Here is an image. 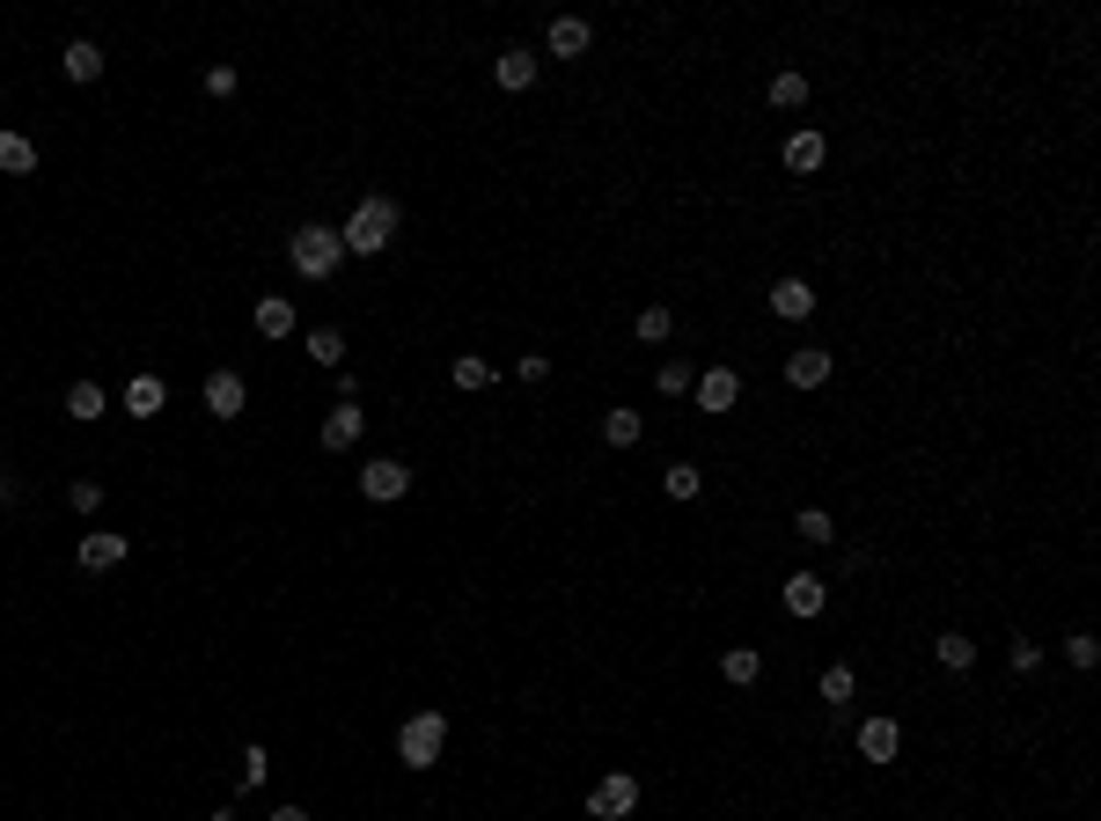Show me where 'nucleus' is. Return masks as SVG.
I'll use <instances>...</instances> for the list:
<instances>
[{"instance_id": "nucleus-1", "label": "nucleus", "mask_w": 1101, "mask_h": 821, "mask_svg": "<svg viewBox=\"0 0 1101 821\" xmlns=\"http://www.w3.org/2000/svg\"><path fill=\"white\" fill-rule=\"evenodd\" d=\"M397 220H404V213H397V198H360V206H353V220L339 228V242L353 250V257H382V250H390V235H397Z\"/></svg>"}, {"instance_id": "nucleus-2", "label": "nucleus", "mask_w": 1101, "mask_h": 821, "mask_svg": "<svg viewBox=\"0 0 1101 821\" xmlns=\"http://www.w3.org/2000/svg\"><path fill=\"white\" fill-rule=\"evenodd\" d=\"M287 257H294V271H301V279H331V271H339V257H345V242H339V228L301 220V228L287 235Z\"/></svg>"}, {"instance_id": "nucleus-3", "label": "nucleus", "mask_w": 1101, "mask_h": 821, "mask_svg": "<svg viewBox=\"0 0 1101 821\" xmlns=\"http://www.w3.org/2000/svg\"><path fill=\"white\" fill-rule=\"evenodd\" d=\"M440 741H448V719H440V712H412V719L397 726V755H404L412 771H434Z\"/></svg>"}, {"instance_id": "nucleus-4", "label": "nucleus", "mask_w": 1101, "mask_h": 821, "mask_svg": "<svg viewBox=\"0 0 1101 821\" xmlns=\"http://www.w3.org/2000/svg\"><path fill=\"white\" fill-rule=\"evenodd\" d=\"M632 807H639V777L632 771L595 777V793H587V814H595V821H624Z\"/></svg>"}, {"instance_id": "nucleus-5", "label": "nucleus", "mask_w": 1101, "mask_h": 821, "mask_svg": "<svg viewBox=\"0 0 1101 821\" xmlns=\"http://www.w3.org/2000/svg\"><path fill=\"white\" fill-rule=\"evenodd\" d=\"M360 492L375 499V507H390V499H404V492H412V470H404L397 455H382V462H367V470H360Z\"/></svg>"}, {"instance_id": "nucleus-6", "label": "nucleus", "mask_w": 1101, "mask_h": 821, "mask_svg": "<svg viewBox=\"0 0 1101 821\" xmlns=\"http://www.w3.org/2000/svg\"><path fill=\"white\" fill-rule=\"evenodd\" d=\"M690 389H698V410H734L742 404V374H734V367H706Z\"/></svg>"}, {"instance_id": "nucleus-7", "label": "nucleus", "mask_w": 1101, "mask_h": 821, "mask_svg": "<svg viewBox=\"0 0 1101 821\" xmlns=\"http://www.w3.org/2000/svg\"><path fill=\"white\" fill-rule=\"evenodd\" d=\"M125 543L118 529H96V535H81V573H111V565H125Z\"/></svg>"}, {"instance_id": "nucleus-8", "label": "nucleus", "mask_w": 1101, "mask_h": 821, "mask_svg": "<svg viewBox=\"0 0 1101 821\" xmlns=\"http://www.w3.org/2000/svg\"><path fill=\"white\" fill-rule=\"evenodd\" d=\"M243 404H250L243 374H228V367H220V374H206V410H214V418H236Z\"/></svg>"}, {"instance_id": "nucleus-9", "label": "nucleus", "mask_w": 1101, "mask_h": 821, "mask_svg": "<svg viewBox=\"0 0 1101 821\" xmlns=\"http://www.w3.org/2000/svg\"><path fill=\"white\" fill-rule=\"evenodd\" d=\"M360 433H367V410H360V404H339L331 418H323V448H331V455H345Z\"/></svg>"}, {"instance_id": "nucleus-10", "label": "nucleus", "mask_w": 1101, "mask_h": 821, "mask_svg": "<svg viewBox=\"0 0 1101 821\" xmlns=\"http://www.w3.org/2000/svg\"><path fill=\"white\" fill-rule=\"evenodd\" d=\"M896 749H904L896 719H867L859 726V755H867V763H896Z\"/></svg>"}, {"instance_id": "nucleus-11", "label": "nucleus", "mask_w": 1101, "mask_h": 821, "mask_svg": "<svg viewBox=\"0 0 1101 821\" xmlns=\"http://www.w3.org/2000/svg\"><path fill=\"white\" fill-rule=\"evenodd\" d=\"M785 382L793 389H823L830 382V352H823V345H801V352L785 360Z\"/></svg>"}, {"instance_id": "nucleus-12", "label": "nucleus", "mask_w": 1101, "mask_h": 821, "mask_svg": "<svg viewBox=\"0 0 1101 821\" xmlns=\"http://www.w3.org/2000/svg\"><path fill=\"white\" fill-rule=\"evenodd\" d=\"M823 602H830L823 573H793V580H785V609H793V616H823Z\"/></svg>"}, {"instance_id": "nucleus-13", "label": "nucleus", "mask_w": 1101, "mask_h": 821, "mask_svg": "<svg viewBox=\"0 0 1101 821\" xmlns=\"http://www.w3.org/2000/svg\"><path fill=\"white\" fill-rule=\"evenodd\" d=\"M771 315H785V323L815 315V287H807V279H779V287H771Z\"/></svg>"}, {"instance_id": "nucleus-14", "label": "nucleus", "mask_w": 1101, "mask_h": 821, "mask_svg": "<svg viewBox=\"0 0 1101 821\" xmlns=\"http://www.w3.org/2000/svg\"><path fill=\"white\" fill-rule=\"evenodd\" d=\"M162 404H170V389L154 382V374H133V382H125V418H154Z\"/></svg>"}, {"instance_id": "nucleus-15", "label": "nucleus", "mask_w": 1101, "mask_h": 821, "mask_svg": "<svg viewBox=\"0 0 1101 821\" xmlns=\"http://www.w3.org/2000/svg\"><path fill=\"white\" fill-rule=\"evenodd\" d=\"M250 323H257V338H287V331H294V301H287V293H265Z\"/></svg>"}, {"instance_id": "nucleus-16", "label": "nucleus", "mask_w": 1101, "mask_h": 821, "mask_svg": "<svg viewBox=\"0 0 1101 821\" xmlns=\"http://www.w3.org/2000/svg\"><path fill=\"white\" fill-rule=\"evenodd\" d=\"M103 410H111V396H103L96 382H73L67 389V418H73V426H96Z\"/></svg>"}, {"instance_id": "nucleus-17", "label": "nucleus", "mask_w": 1101, "mask_h": 821, "mask_svg": "<svg viewBox=\"0 0 1101 821\" xmlns=\"http://www.w3.org/2000/svg\"><path fill=\"white\" fill-rule=\"evenodd\" d=\"M785 170H793V176L823 170V132H793V140H785Z\"/></svg>"}, {"instance_id": "nucleus-18", "label": "nucleus", "mask_w": 1101, "mask_h": 821, "mask_svg": "<svg viewBox=\"0 0 1101 821\" xmlns=\"http://www.w3.org/2000/svg\"><path fill=\"white\" fill-rule=\"evenodd\" d=\"M59 67H67V81H96V73H103V51L89 45V37H73V45L59 51Z\"/></svg>"}, {"instance_id": "nucleus-19", "label": "nucleus", "mask_w": 1101, "mask_h": 821, "mask_svg": "<svg viewBox=\"0 0 1101 821\" xmlns=\"http://www.w3.org/2000/svg\"><path fill=\"white\" fill-rule=\"evenodd\" d=\"M309 360H317V367H331V374L345 367V331H339V323H323V331H309Z\"/></svg>"}, {"instance_id": "nucleus-20", "label": "nucleus", "mask_w": 1101, "mask_h": 821, "mask_svg": "<svg viewBox=\"0 0 1101 821\" xmlns=\"http://www.w3.org/2000/svg\"><path fill=\"white\" fill-rule=\"evenodd\" d=\"M581 51H587V23L581 15H559L551 23V59H581Z\"/></svg>"}, {"instance_id": "nucleus-21", "label": "nucleus", "mask_w": 1101, "mask_h": 821, "mask_svg": "<svg viewBox=\"0 0 1101 821\" xmlns=\"http://www.w3.org/2000/svg\"><path fill=\"white\" fill-rule=\"evenodd\" d=\"M639 433H646V418H639V410L632 404H617L610 410V418H603V440H610V448H632V440Z\"/></svg>"}, {"instance_id": "nucleus-22", "label": "nucleus", "mask_w": 1101, "mask_h": 821, "mask_svg": "<svg viewBox=\"0 0 1101 821\" xmlns=\"http://www.w3.org/2000/svg\"><path fill=\"white\" fill-rule=\"evenodd\" d=\"M0 170H8V176H30V170H37V147H30L23 132H0Z\"/></svg>"}, {"instance_id": "nucleus-23", "label": "nucleus", "mask_w": 1101, "mask_h": 821, "mask_svg": "<svg viewBox=\"0 0 1101 821\" xmlns=\"http://www.w3.org/2000/svg\"><path fill=\"white\" fill-rule=\"evenodd\" d=\"M492 73H500V89H529V81H537V59L514 45V51H500V67H492Z\"/></svg>"}, {"instance_id": "nucleus-24", "label": "nucleus", "mask_w": 1101, "mask_h": 821, "mask_svg": "<svg viewBox=\"0 0 1101 821\" xmlns=\"http://www.w3.org/2000/svg\"><path fill=\"white\" fill-rule=\"evenodd\" d=\"M720 675H727V682H757V675H764V652H757V646L720 652Z\"/></svg>"}, {"instance_id": "nucleus-25", "label": "nucleus", "mask_w": 1101, "mask_h": 821, "mask_svg": "<svg viewBox=\"0 0 1101 821\" xmlns=\"http://www.w3.org/2000/svg\"><path fill=\"white\" fill-rule=\"evenodd\" d=\"M632 331H639V345H661V338H668V331H676V315L661 309V301H646V309H639V323H632Z\"/></svg>"}, {"instance_id": "nucleus-26", "label": "nucleus", "mask_w": 1101, "mask_h": 821, "mask_svg": "<svg viewBox=\"0 0 1101 821\" xmlns=\"http://www.w3.org/2000/svg\"><path fill=\"white\" fill-rule=\"evenodd\" d=\"M771 103H779V111H801L807 103V73H793V67L771 73Z\"/></svg>"}, {"instance_id": "nucleus-27", "label": "nucleus", "mask_w": 1101, "mask_h": 821, "mask_svg": "<svg viewBox=\"0 0 1101 821\" xmlns=\"http://www.w3.org/2000/svg\"><path fill=\"white\" fill-rule=\"evenodd\" d=\"M970 660H977V638H962V631H940V668H954V675H962Z\"/></svg>"}, {"instance_id": "nucleus-28", "label": "nucleus", "mask_w": 1101, "mask_h": 821, "mask_svg": "<svg viewBox=\"0 0 1101 821\" xmlns=\"http://www.w3.org/2000/svg\"><path fill=\"white\" fill-rule=\"evenodd\" d=\"M661 484H668V499H698V492H706L698 462H668V477H661Z\"/></svg>"}, {"instance_id": "nucleus-29", "label": "nucleus", "mask_w": 1101, "mask_h": 821, "mask_svg": "<svg viewBox=\"0 0 1101 821\" xmlns=\"http://www.w3.org/2000/svg\"><path fill=\"white\" fill-rule=\"evenodd\" d=\"M448 382H456V389H492V360H478V352H463V360L448 367Z\"/></svg>"}, {"instance_id": "nucleus-30", "label": "nucleus", "mask_w": 1101, "mask_h": 821, "mask_svg": "<svg viewBox=\"0 0 1101 821\" xmlns=\"http://www.w3.org/2000/svg\"><path fill=\"white\" fill-rule=\"evenodd\" d=\"M793 535H801V543H830V513H823V507H801V513H793Z\"/></svg>"}, {"instance_id": "nucleus-31", "label": "nucleus", "mask_w": 1101, "mask_h": 821, "mask_svg": "<svg viewBox=\"0 0 1101 821\" xmlns=\"http://www.w3.org/2000/svg\"><path fill=\"white\" fill-rule=\"evenodd\" d=\"M654 382H661V396H684V389L698 382V374H690V360H661V374H654Z\"/></svg>"}, {"instance_id": "nucleus-32", "label": "nucleus", "mask_w": 1101, "mask_h": 821, "mask_svg": "<svg viewBox=\"0 0 1101 821\" xmlns=\"http://www.w3.org/2000/svg\"><path fill=\"white\" fill-rule=\"evenodd\" d=\"M852 668H823V704H852Z\"/></svg>"}, {"instance_id": "nucleus-33", "label": "nucleus", "mask_w": 1101, "mask_h": 821, "mask_svg": "<svg viewBox=\"0 0 1101 821\" xmlns=\"http://www.w3.org/2000/svg\"><path fill=\"white\" fill-rule=\"evenodd\" d=\"M1065 660H1073V668H1094V660H1101V646L1087 638V631H1073V638H1065Z\"/></svg>"}, {"instance_id": "nucleus-34", "label": "nucleus", "mask_w": 1101, "mask_h": 821, "mask_svg": "<svg viewBox=\"0 0 1101 821\" xmlns=\"http://www.w3.org/2000/svg\"><path fill=\"white\" fill-rule=\"evenodd\" d=\"M67 499H73V513H96V507H103V484H96V477H81Z\"/></svg>"}, {"instance_id": "nucleus-35", "label": "nucleus", "mask_w": 1101, "mask_h": 821, "mask_svg": "<svg viewBox=\"0 0 1101 821\" xmlns=\"http://www.w3.org/2000/svg\"><path fill=\"white\" fill-rule=\"evenodd\" d=\"M265 771H272V755L265 749H243V785H265Z\"/></svg>"}, {"instance_id": "nucleus-36", "label": "nucleus", "mask_w": 1101, "mask_h": 821, "mask_svg": "<svg viewBox=\"0 0 1101 821\" xmlns=\"http://www.w3.org/2000/svg\"><path fill=\"white\" fill-rule=\"evenodd\" d=\"M514 374H521V382H543V374H551V360H543V352H521V360H514Z\"/></svg>"}, {"instance_id": "nucleus-37", "label": "nucleus", "mask_w": 1101, "mask_h": 821, "mask_svg": "<svg viewBox=\"0 0 1101 821\" xmlns=\"http://www.w3.org/2000/svg\"><path fill=\"white\" fill-rule=\"evenodd\" d=\"M1013 668H1021V675H1035V668H1043V646H1028V638H1021V646H1013Z\"/></svg>"}, {"instance_id": "nucleus-38", "label": "nucleus", "mask_w": 1101, "mask_h": 821, "mask_svg": "<svg viewBox=\"0 0 1101 821\" xmlns=\"http://www.w3.org/2000/svg\"><path fill=\"white\" fill-rule=\"evenodd\" d=\"M272 821H309V814H301V807H279V814H272Z\"/></svg>"}, {"instance_id": "nucleus-39", "label": "nucleus", "mask_w": 1101, "mask_h": 821, "mask_svg": "<svg viewBox=\"0 0 1101 821\" xmlns=\"http://www.w3.org/2000/svg\"><path fill=\"white\" fill-rule=\"evenodd\" d=\"M8 492H15V484H8V477H0V499H8Z\"/></svg>"}]
</instances>
